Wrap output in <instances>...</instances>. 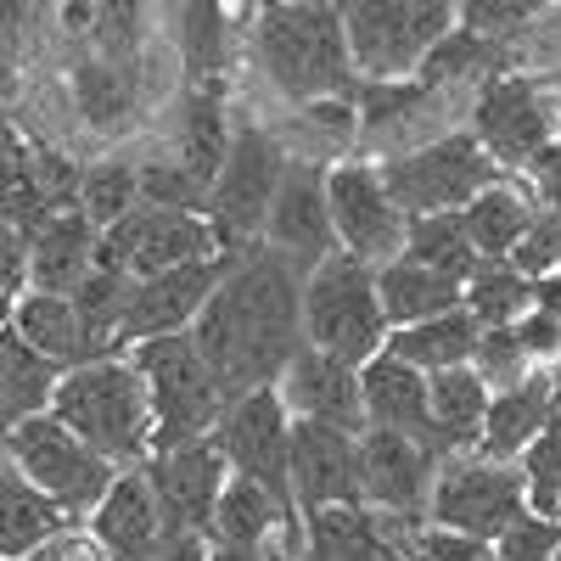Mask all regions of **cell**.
Instances as JSON below:
<instances>
[{
	"instance_id": "28",
	"label": "cell",
	"mask_w": 561,
	"mask_h": 561,
	"mask_svg": "<svg viewBox=\"0 0 561 561\" xmlns=\"http://www.w3.org/2000/svg\"><path fill=\"white\" fill-rule=\"evenodd\" d=\"M225 147H230V118H225V96L219 84H192V96L180 107V129H174V163L185 169V180L208 197V185L225 163Z\"/></svg>"
},
{
	"instance_id": "51",
	"label": "cell",
	"mask_w": 561,
	"mask_h": 561,
	"mask_svg": "<svg viewBox=\"0 0 561 561\" xmlns=\"http://www.w3.org/2000/svg\"><path fill=\"white\" fill-rule=\"evenodd\" d=\"M270 561H293V556H287V550H270Z\"/></svg>"
},
{
	"instance_id": "29",
	"label": "cell",
	"mask_w": 561,
	"mask_h": 561,
	"mask_svg": "<svg viewBox=\"0 0 561 561\" xmlns=\"http://www.w3.org/2000/svg\"><path fill=\"white\" fill-rule=\"evenodd\" d=\"M478 337H483V325H478L472 314H466V309H444V314H427V320L393 325L382 348L433 377V370H449V365L472 359V354H478Z\"/></svg>"
},
{
	"instance_id": "24",
	"label": "cell",
	"mask_w": 561,
	"mask_h": 561,
	"mask_svg": "<svg viewBox=\"0 0 561 561\" xmlns=\"http://www.w3.org/2000/svg\"><path fill=\"white\" fill-rule=\"evenodd\" d=\"M359 399H365V427L427 438V370H415L382 348L359 365Z\"/></svg>"
},
{
	"instance_id": "52",
	"label": "cell",
	"mask_w": 561,
	"mask_h": 561,
	"mask_svg": "<svg viewBox=\"0 0 561 561\" xmlns=\"http://www.w3.org/2000/svg\"><path fill=\"white\" fill-rule=\"evenodd\" d=\"M550 275H556V280H561V264H556V270H550Z\"/></svg>"
},
{
	"instance_id": "46",
	"label": "cell",
	"mask_w": 561,
	"mask_h": 561,
	"mask_svg": "<svg viewBox=\"0 0 561 561\" xmlns=\"http://www.w3.org/2000/svg\"><path fill=\"white\" fill-rule=\"evenodd\" d=\"M28 280V230L0 219V298H12Z\"/></svg>"
},
{
	"instance_id": "41",
	"label": "cell",
	"mask_w": 561,
	"mask_h": 561,
	"mask_svg": "<svg viewBox=\"0 0 561 561\" xmlns=\"http://www.w3.org/2000/svg\"><path fill=\"white\" fill-rule=\"evenodd\" d=\"M550 7H556V0H455V23L500 45L505 34L534 28Z\"/></svg>"
},
{
	"instance_id": "37",
	"label": "cell",
	"mask_w": 561,
	"mask_h": 561,
	"mask_svg": "<svg viewBox=\"0 0 561 561\" xmlns=\"http://www.w3.org/2000/svg\"><path fill=\"white\" fill-rule=\"evenodd\" d=\"M180 57L192 84H219L225 73V0H180Z\"/></svg>"
},
{
	"instance_id": "11",
	"label": "cell",
	"mask_w": 561,
	"mask_h": 561,
	"mask_svg": "<svg viewBox=\"0 0 561 561\" xmlns=\"http://www.w3.org/2000/svg\"><path fill=\"white\" fill-rule=\"evenodd\" d=\"M528 511V489H523V472L505 460H455L433 478V494H427V517L438 528H455L466 539H483L494 545L511 523Z\"/></svg>"
},
{
	"instance_id": "35",
	"label": "cell",
	"mask_w": 561,
	"mask_h": 561,
	"mask_svg": "<svg viewBox=\"0 0 561 561\" xmlns=\"http://www.w3.org/2000/svg\"><path fill=\"white\" fill-rule=\"evenodd\" d=\"M280 517H287V511H280V500H275L259 478L230 472L225 489H219V500H214L208 539H225V545H264Z\"/></svg>"
},
{
	"instance_id": "38",
	"label": "cell",
	"mask_w": 561,
	"mask_h": 561,
	"mask_svg": "<svg viewBox=\"0 0 561 561\" xmlns=\"http://www.w3.org/2000/svg\"><path fill=\"white\" fill-rule=\"evenodd\" d=\"M73 107L84 124H118L135 107V79L118 57H90L73 68Z\"/></svg>"
},
{
	"instance_id": "1",
	"label": "cell",
	"mask_w": 561,
	"mask_h": 561,
	"mask_svg": "<svg viewBox=\"0 0 561 561\" xmlns=\"http://www.w3.org/2000/svg\"><path fill=\"white\" fill-rule=\"evenodd\" d=\"M197 354L208 359L225 404L280 377L304 343V287L280 253H237L203 314L192 320Z\"/></svg>"
},
{
	"instance_id": "53",
	"label": "cell",
	"mask_w": 561,
	"mask_h": 561,
	"mask_svg": "<svg viewBox=\"0 0 561 561\" xmlns=\"http://www.w3.org/2000/svg\"><path fill=\"white\" fill-rule=\"evenodd\" d=\"M483 561H500V556H483Z\"/></svg>"
},
{
	"instance_id": "48",
	"label": "cell",
	"mask_w": 561,
	"mask_h": 561,
	"mask_svg": "<svg viewBox=\"0 0 561 561\" xmlns=\"http://www.w3.org/2000/svg\"><path fill=\"white\" fill-rule=\"evenodd\" d=\"M528 185H534L539 208H556V214H561V135L545 140L539 158L528 163Z\"/></svg>"
},
{
	"instance_id": "50",
	"label": "cell",
	"mask_w": 561,
	"mask_h": 561,
	"mask_svg": "<svg viewBox=\"0 0 561 561\" xmlns=\"http://www.w3.org/2000/svg\"><path fill=\"white\" fill-rule=\"evenodd\" d=\"M208 561H270V550L264 545H225V539H214Z\"/></svg>"
},
{
	"instance_id": "36",
	"label": "cell",
	"mask_w": 561,
	"mask_h": 561,
	"mask_svg": "<svg viewBox=\"0 0 561 561\" xmlns=\"http://www.w3.org/2000/svg\"><path fill=\"white\" fill-rule=\"evenodd\" d=\"M528 219H534L528 197L511 192V185H500V180H489L483 192L460 208L466 237H472V248H478L483 259H505L511 248H517V237L528 230Z\"/></svg>"
},
{
	"instance_id": "13",
	"label": "cell",
	"mask_w": 561,
	"mask_h": 561,
	"mask_svg": "<svg viewBox=\"0 0 561 561\" xmlns=\"http://www.w3.org/2000/svg\"><path fill=\"white\" fill-rule=\"evenodd\" d=\"M325 208H332L337 248L359 264H388L404 248V208L393 203L377 163H332L325 169Z\"/></svg>"
},
{
	"instance_id": "12",
	"label": "cell",
	"mask_w": 561,
	"mask_h": 561,
	"mask_svg": "<svg viewBox=\"0 0 561 561\" xmlns=\"http://www.w3.org/2000/svg\"><path fill=\"white\" fill-rule=\"evenodd\" d=\"M214 444L225 449V466L242 478H259L280 511H293V478H287V449H293V410L280 404V393L264 382L253 393H237L219 421H214Z\"/></svg>"
},
{
	"instance_id": "15",
	"label": "cell",
	"mask_w": 561,
	"mask_h": 561,
	"mask_svg": "<svg viewBox=\"0 0 561 561\" xmlns=\"http://www.w3.org/2000/svg\"><path fill=\"white\" fill-rule=\"evenodd\" d=\"M421 534V517L377 505H309L304 534H298V561H399L410 539Z\"/></svg>"
},
{
	"instance_id": "21",
	"label": "cell",
	"mask_w": 561,
	"mask_h": 561,
	"mask_svg": "<svg viewBox=\"0 0 561 561\" xmlns=\"http://www.w3.org/2000/svg\"><path fill=\"white\" fill-rule=\"evenodd\" d=\"M280 404L298 421H332V427L365 433V399H359V365L298 343V354L280 365Z\"/></svg>"
},
{
	"instance_id": "16",
	"label": "cell",
	"mask_w": 561,
	"mask_h": 561,
	"mask_svg": "<svg viewBox=\"0 0 561 561\" xmlns=\"http://www.w3.org/2000/svg\"><path fill=\"white\" fill-rule=\"evenodd\" d=\"M264 242L293 270H314L325 253H337L332 208H325V163L287 158L280 185L270 197V214H264Z\"/></svg>"
},
{
	"instance_id": "7",
	"label": "cell",
	"mask_w": 561,
	"mask_h": 561,
	"mask_svg": "<svg viewBox=\"0 0 561 561\" xmlns=\"http://www.w3.org/2000/svg\"><path fill=\"white\" fill-rule=\"evenodd\" d=\"M7 460L18 466L34 489L51 494L68 517H90V511H96V500H102V494L113 489V478H118V466H113L107 455H96L79 433H68L51 410L12 421Z\"/></svg>"
},
{
	"instance_id": "18",
	"label": "cell",
	"mask_w": 561,
	"mask_h": 561,
	"mask_svg": "<svg viewBox=\"0 0 561 561\" xmlns=\"http://www.w3.org/2000/svg\"><path fill=\"white\" fill-rule=\"evenodd\" d=\"M230 478L225 466V449L214 438H185V444H163L147 466V483H152V500L163 511V528L169 534H203L208 539V523H214V500Z\"/></svg>"
},
{
	"instance_id": "9",
	"label": "cell",
	"mask_w": 561,
	"mask_h": 561,
	"mask_svg": "<svg viewBox=\"0 0 561 561\" xmlns=\"http://www.w3.org/2000/svg\"><path fill=\"white\" fill-rule=\"evenodd\" d=\"M382 180H388V192L393 203L410 214H444V208H466L494 174V158L478 147V135L472 129H460V135H433V140H421V147L377 163Z\"/></svg>"
},
{
	"instance_id": "10",
	"label": "cell",
	"mask_w": 561,
	"mask_h": 561,
	"mask_svg": "<svg viewBox=\"0 0 561 561\" xmlns=\"http://www.w3.org/2000/svg\"><path fill=\"white\" fill-rule=\"evenodd\" d=\"M219 237L208 214L197 208H158V203H135L124 219H113L107 230H96V264L118 270V275H158L174 264H197L214 259Z\"/></svg>"
},
{
	"instance_id": "44",
	"label": "cell",
	"mask_w": 561,
	"mask_h": 561,
	"mask_svg": "<svg viewBox=\"0 0 561 561\" xmlns=\"http://www.w3.org/2000/svg\"><path fill=\"white\" fill-rule=\"evenodd\" d=\"M472 359H483L478 377L494 382V393L528 377V348L517 343V332H511V325H483V337H478V354H472Z\"/></svg>"
},
{
	"instance_id": "54",
	"label": "cell",
	"mask_w": 561,
	"mask_h": 561,
	"mask_svg": "<svg viewBox=\"0 0 561 561\" xmlns=\"http://www.w3.org/2000/svg\"><path fill=\"white\" fill-rule=\"evenodd\" d=\"M0 449H7V438H0Z\"/></svg>"
},
{
	"instance_id": "45",
	"label": "cell",
	"mask_w": 561,
	"mask_h": 561,
	"mask_svg": "<svg viewBox=\"0 0 561 561\" xmlns=\"http://www.w3.org/2000/svg\"><path fill=\"white\" fill-rule=\"evenodd\" d=\"M489 556V545L483 539H466V534H455V528H421L415 539H410V550L399 556V561H483Z\"/></svg>"
},
{
	"instance_id": "4",
	"label": "cell",
	"mask_w": 561,
	"mask_h": 561,
	"mask_svg": "<svg viewBox=\"0 0 561 561\" xmlns=\"http://www.w3.org/2000/svg\"><path fill=\"white\" fill-rule=\"evenodd\" d=\"M388 314L377 298V264H359L343 248L325 253L304 280V343L348 365H365L388 343Z\"/></svg>"
},
{
	"instance_id": "26",
	"label": "cell",
	"mask_w": 561,
	"mask_h": 561,
	"mask_svg": "<svg viewBox=\"0 0 561 561\" xmlns=\"http://www.w3.org/2000/svg\"><path fill=\"white\" fill-rule=\"evenodd\" d=\"M545 415H550V370H528L523 382L489 393L478 449L489 460H517L534 444V433L545 427Z\"/></svg>"
},
{
	"instance_id": "42",
	"label": "cell",
	"mask_w": 561,
	"mask_h": 561,
	"mask_svg": "<svg viewBox=\"0 0 561 561\" xmlns=\"http://www.w3.org/2000/svg\"><path fill=\"white\" fill-rule=\"evenodd\" d=\"M505 264H517L523 275H550L556 264H561V214L556 208H534V219H528V230L517 237V248L505 253Z\"/></svg>"
},
{
	"instance_id": "43",
	"label": "cell",
	"mask_w": 561,
	"mask_h": 561,
	"mask_svg": "<svg viewBox=\"0 0 561 561\" xmlns=\"http://www.w3.org/2000/svg\"><path fill=\"white\" fill-rule=\"evenodd\" d=\"M500 561H556L561 556V517H539V511H523L500 539H494Z\"/></svg>"
},
{
	"instance_id": "32",
	"label": "cell",
	"mask_w": 561,
	"mask_h": 561,
	"mask_svg": "<svg viewBox=\"0 0 561 561\" xmlns=\"http://www.w3.org/2000/svg\"><path fill=\"white\" fill-rule=\"evenodd\" d=\"M57 377L62 370L34 354L12 325H0V415L7 421H23V415H39L51 410V393H57Z\"/></svg>"
},
{
	"instance_id": "20",
	"label": "cell",
	"mask_w": 561,
	"mask_h": 561,
	"mask_svg": "<svg viewBox=\"0 0 561 561\" xmlns=\"http://www.w3.org/2000/svg\"><path fill=\"white\" fill-rule=\"evenodd\" d=\"M287 478H293V500L304 511L309 505H359V433L293 415Z\"/></svg>"
},
{
	"instance_id": "3",
	"label": "cell",
	"mask_w": 561,
	"mask_h": 561,
	"mask_svg": "<svg viewBox=\"0 0 561 561\" xmlns=\"http://www.w3.org/2000/svg\"><path fill=\"white\" fill-rule=\"evenodd\" d=\"M51 415L113 466H129V460L140 466L152 455V399L135 359L124 365L102 354V359L68 365L51 393Z\"/></svg>"
},
{
	"instance_id": "31",
	"label": "cell",
	"mask_w": 561,
	"mask_h": 561,
	"mask_svg": "<svg viewBox=\"0 0 561 561\" xmlns=\"http://www.w3.org/2000/svg\"><path fill=\"white\" fill-rule=\"evenodd\" d=\"M377 298H382V314L388 325H410V320H427V314H444V309H460V280L455 275H438L415 259H388L377 264Z\"/></svg>"
},
{
	"instance_id": "33",
	"label": "cell",
	"mask_w": 561,
	"mask_h": 561,
	"mask_svg": "<svg viewBox=\"0 0 561 561\" xmlns=\"http://www.w3.org/2000/svg\"><path fill=\"white\" fill-rule=\"evenodd\" d=\"M399 253L415 259V264H427V270H438V275H455V280H466V275L483 264V253L472 248V237H466V225H460V208L410 214V219H404V248H399Z\"/></svg>"
},
{
	"instance_id": "17",
	"label": "cell",
	"mask_w": 561,
	"mask_h": 561,
	"mask_svg": "<svg viewBox=\"0 0 561 561\" xmlns=\"http://www.w3.org/2000/svg\"><path fill=\"white\" fill-rule=\"evenodd\" d=\"M237 253H214L197 264H174L158 275H135L129 280V298H124V325H118V343H147V337H169V332H192V320L203 314L208 293L219 287V275L230 270Z\"/></svg>"
},
{
	"instance_id": "30",
	"label": "cell",
	"mask_w": 561,
	"mask_h": 561,
	"mask_svg": "<svg viewBox=\"0 0 561 561\" xmlns=\"http://www.w3.org/2000/svg\"><path fill=\"white\" fill-rule=\"evenodd\" d=\"M12 332H18L34 354L51 359L57 370L90 359V348H84V325H79V309H73L68 293H39V287H28V293L12 304Z\"/></svg>"
},
{
	"instance_id": "5",
	"label": "cell",
	"mask_w": 561,
	"mask_h": 561,
	"mask_svg": "<svg viewBox=\"0 0 561 561\" xmlns=\"http://www.w3.org/2000/svg\"><path fill=\"white\" fill-rule=\"evenodd\" d=\"M359 79H415L421 57L455 28V0H337Z\"/></svg>"
},
{
	"instance_id": "22",
	"label": "cell",
	"mask_w": 561,
	"mask_h": 561,
	"mask_svg": "<svg viewBox=\"0 0 561 561\" xmlns=\"http://www.w3.org/2000/svg\"><path fill=\"white\" fill-rule=\"evenodd\" d=\"M163 534L169 528H163V511L152 500L147 472H118L113 489L90 511V539L102 545L107 561H158Z\"/></svg>"
},
{
	"instance_id": "6",
	"label": "cell",
	"mask_w": 561,
	"mask_h": 561,
	"mask_svg": "<svg viewBox=\"0 0 561 561\" xmlns=\"http://www.w3.org/2000/svg\"><path fill=\"white\" fill-rule=\"evenodd\" d=\"M135 370H140V382H147V399H152V449L208 438V427L225 410V393L214 382L208 359L197 354L192 332L135 343Z\"/></svg>"
},
{
	"instance_id": "49",
	"label": "cell",
	"mask_w": 561,
	"mask_h": 561,
	"mask_svg": "<svg viewBox=\"0 0 561 561\" xmlns=\"http://www.w3.org/2000/svg\"><path fill=\"white\" fill-rule=\"evenodd\" d=\"M158 561H208V545H203V534H163Z\"/></svg>"
},
{
	"instance_id": "8",
	"label": "cell",
	"mask_w": 561,
	"mask_h": 561,
	"mask_svg": "<svg viewBox=\"0 0 561 561\" xmlns=\"http://www.w3.org/2000/svg\"><path fill=\"white\" fill-rule=\"evenodd\" d=\"M280 169H287V152H280V140L270 129H259V124L230 129L225 163L203 197V214L225 253H242L253 237H264V214L280 185Z\"/></svg>"
},
{
	"instance_id": "23",
	"label": "cell",
	"mask_w": 561,
	"mask_h": 561,
	"mask_svg": "<svg viewBox=\"0 0 561 561\" xmlns=\"http://www.w3.org/2000/svg\"><path fill=\"white\" fill-rule=\"evenodd\" d=\"M96 264V225L73 208H51L28 225V287L73 293Z\"/></svg>"
},
{
	"instance_id": "47",
	"label": "cell",
	"mask_w": 561,
	"mask_h": 561,
	"mask_svg": "<svg viewBox=\"0 0 561 561\" xmlns=\"http://www.w3.org/2000/svg\"><path fill=\"white\" fill-rule=\"evenodd\" d=\"M511 332H517V343L528 348V359H561V314L528 309Z\"/></svg>"
},
{
	"instance_id": "39",
	"label": "cell",
	"mask_w": 561,
	"mask_h": 561,
	"mask_svg": "<svg viewBox=\"0 0 561 561\" xmlns=\"http://www.w3.org/2000/svg\"><path fill=\"white\" fill-rule=\"evenodd\" d=\"M135 203H140V174H135L129 158H102V163H90L79 174V214L96 225V230H107L113 219H124Z\"/></svg>"
},
{
	"instance_id": "25",
	"label": "cell",
	"mask_w": 561,
	"mask_h": 561,
	"mask_svg": "<svg viewBox=\"0 0 561 561\" xmlns=\"http://www.w3.org/2000/svg\"><path fill=\"white\" fill-rule=\"evenodd\" d=\"M489 410V382L472 365H449L427 377V444L433 449H478Z\"/></svg>"
},
{
	"instance_id": "14",
	"label": "cell",
	"mask_w": 561,
	"mask_h": 561,
	"mask_svg": "<svg viewBox=\"0 0 561 561\" xmlns=\"http://www.w3.org/2000/svg\"><path fill=\"white\" fill-rule=\"evenodd\" d=\"M472 135L494 158V169H528L545 140H556V102L534 79H483L472 102Z\"/></svg>"
},
{
	"instance_id": "2",
	"label": "cell",
	"mask_w": 561,
	"mask_h": 561,
	"mask_svg": "<svg viewBox=\"0 0 561 561\" xmlns=\"http://www.w3.org/2000/svg\"><path fill=\"white\" fill-rule=\"evenodd\" d=\"M253 51L270 84L293 107L354 96V57L343 39V18L325 0H264L253 18Z\"/></svg>"
},
{
	"instance_id": "19",
	"label": "cell",
	"mask_w": 561,
	"mask_h": 561,
	"mask_svg": "<svg viewBox=\"0 0 561 561\" xmlns=\"http://www.w3.org/2000/svg\"><path fill=\"white\" fill-rule=\"evenodd\" d=\"M438 449L415 433L365 427L359 433V500L399 517H427V494L438 478Z\"/></svg>"
},
{
	"instance_id": "40",
	"label": "cell",
	"mask_w": 561,
	"mask_h": 561,
	"mask_svg": "<svg viewBox=\"0 0 561 561\" xmlns=\"http://www.w3.org/2000/svg\"><path fill=\"white\" fill-rule=\"evenodd\" d=\"M39 214H45V203L34 192V147L18 135L12 118H0V219L28 230Z\"/></svg>"
},
{
	"instance_id": "27",
	"label": "cell",
	"mask_w": 561,
	"mask_h": 561,
	"mask_svg": "<svg viewBox=\"0 0 561 561\" xmlns=\"http://www.w3.org/2000/svg\"><path fill=\"white\" fill-rule=\"evenodd\" d=\"M68 528V511L34 489L12 460H0V561H23L45 539H57Z\"/></svg>"
},
{
	"instance_id": "34",
	"label": "cell",
	"mask_w": 561,
	"mask_h": 561,
	"mask_svg": "<svg viewBox=\"0 0 561 561\" xmlns=\"http://www.w3.org/2000/svg\"><path fill=\"white\" fill-rule=\"evenodd\" d=\"M460 309L478 325H517L534 309V275H523L505 259H483L472 275L460 280Z\"/></svg>"
},
{
	"instance_id": "55",
	"label": "cell",
	"mask_w": 561,
	"mask_h": 561,
	"mask_svg": "<svg viewBox=\"0 0 561 561\" xmlns=\"http://www.w3.org/2000/svg\"><path fill=\"white\" fill-rule=\"evenodd\" d=\"M556 517H561V505H556Z\"/></svg>"
}]
</instances>
